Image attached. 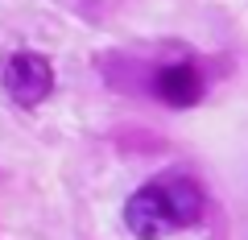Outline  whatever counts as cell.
<instances>
[{
    "instance_id": "obj_1",
    "label": "cell",
    "mask_w": 248,
    "mask_h": 240,
    "mask_svg": "<svg viewBox=\"0 0 248 240\" xmlns=\"http://www.w3.org/2000/svg\"><path fill=\"white\" fill-rule=\"evenodd\" d=\"M203 191L186 174L153 178L124 203V224L137 240H161L178 228H195L203 220Z\"/></svg>"
},
{
    "instance_id": "obj_2",
    "label": "cell",
    "mask_w": 248,
    "mask_h": 240,
    "mask_svg": "<svg viewBox=\"0 0 248 240\" xmlns=\"http://www.w3.org/2000/svg\"><path fill=\"white\" fill-rule=\"evenodd\" d=\"M4 91L13 96V104L21 108H37L46 96L54 91V71L42 54L33 50H17L4 63Z\"/></svg>"
},
{
    "instance_id": "obj_3",
    "label": "cell",
    "mask_w": 248,
    "mask_h": 240,
    "mask_svg": "<svg viewBox=\"0 0 248 240\" xmlns=\"http://www.w3.org/2000/svg\"><path fill=\"white\" fill-rule=\"evenodd\" d=\"M153 91H157L161 104L170 108H195L199 99H203L207 83H203V71L190 63H170L161 66L157 75H153Z\"/></svg>"
}]
</instances>
